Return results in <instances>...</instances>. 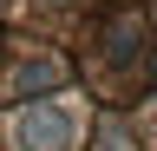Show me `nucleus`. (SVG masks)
<instances>
[{
    "instance_id": "f257e3e1",
    "label": "nucleus",
    "mask_w": 157,
    "mask_h": 151,
    "mask_svg": "<svg viewBox=\"0 0 157 151\" xmlns=\"http://www.w3.org/2000/svg\"><path fill=\"white\" fill-rule=\"evenodd\" d=\"M72 105H33V112H20V118H13V145L20 151H59V145H66L72 138Z\"/></svg>"
}]
</instances>
